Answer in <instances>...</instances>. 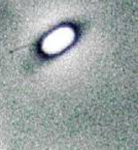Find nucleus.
Masks as SVG:
<instances>
[{"mask_svg":"<svg viewBox=\"0 0 138 150\" xmlns=\"http://www.w3.org/2000/svg\"><path fill=\"white\" fill-rule=\"evenodd\" d=\"M75 33L70 27H61L56 29L43 40L42 51L46 54H57L65 50L74 40Z\"/></svg>","mask_w":138,"mask_h":150,"instance_id":"1","label":"nucleus"}]
</instances>
